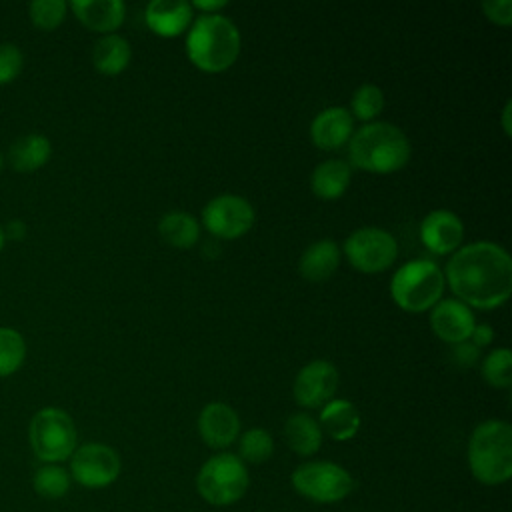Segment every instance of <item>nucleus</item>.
I'll list each match as a JSON object with an SVG mask.
<instances>
[{
	"mask_svg": "<svg viewBox=\"0 0 512 512\" xmlns=\"http://www.w3.org/2000/svg\"><path fill=\"white\" fill-rule=\"evenodd\" d=\"M444 280L466 306L498 308L512 292V258L500 244L478 240L450 256Z\"/></svg>",
	"mask_w": 512,
	"mask_h": 512,
	"instance_id": "1",
	"label": "nucleus"
},
{
	"mask_svg": "<svg viewBox=\"0 0 512 512\" xmlns=\"http://www.w3.org/2000/svg\"><path fill=\"white\" fill-rule=\"evenodd\" d=\"M410 142L406 134L390 122H368L348 140V156L360 170L390 174L410 160Z\"/></svg>",
	"mask_w": 512,
	"mask_h": 512,
	"instance_id": "2",
	"label": "nucleus"
},
{
	"mask_svg": "<svg viewBox=\"0 0 512 512\" xmlns=\"http://www.w3.org/2000/svg\"><path fill=\"white\" fill-rule=\"evenodd\" d=\"M186 54L196 68L222 72L230 68L240 54V32L236 24L222 14H202L188 26Z\"/></svg>",
	"mask_w": 512,
	"mask_h": 512,
	"instance_id": "3",
	"label": "nucleus"
},
{
	"mask_svg": "<svg viewBox=\"0 0 512 512\" xmlns=\"http://www.w3.org/2000/svg\"><path fill=\"white\" fill-rule=\"evenodd\" d=\"M472 476L488 486L504 484L512 476V426L504 420L480 422L468 440Z\"/></svg>",
	"mask_w": 512,
	"mask_h": 512,
	"instance_id": "4",
	"label": "nucleus"
},
{
	"mask_svg": "<svg viewBox=\"0 0 512 512\" xmlns=\"http://www.w3.org/2000/svg\"><path fill=\"white\" fill-rule=\"evenodd\" d=\"M444 272L432 260H410L402 264L392 280L390 294L406 312L430 310L444 292Z\"/></svg>",
	"mask_w": 512,
	"mask_h": 512,
	"instance_id": "5",
	"label": "nucleus"
},
{
	"mask_svg": "<svg viewBox=\"0 0 512 512\" xmlns=\"http://www.w3.org/2000/svg\"><path fill=\"white\" fill-rule=\"evenodd\" d=\"M28 440L38 460L46 464H58L72 456L76 450L78 434L68 412L56 406H46L32 416L28 426Z\"/></svg>",
	"mask_w": 512,
	"mask_h": 512,
	"instance_id": "6",
	"label": "nucleus"
},
{
	"mask_svg": "<svg viewBox=\"0 0 512 512\" xmlns=\"http://www.w3.org/2000/svg\"><path fill=\"white\" fill-rule=\"evenodd\" d=\"M246 464L230 452L208 458L196 474L198 494L212 506H230L238 502L248 490Z\"/></svg>",
	"mask_w": 512,
	"mask_h": 512,
	"instance_id": "7",
	"label": "nucleus"
},
{
	"mask_svg": "<svg viewBox=\"0 0 512 512\" xmlns=\"http://www.w3.org/2000/svg\"><path fill=\"white\" fill-rule=\"evenodd\" d=\"M294 490L318 504H334L354 490V478L346 468L328 460H312L300 464L292 472Z\"/></svg>",
	"mask_w": 512,
	"mask_h": 512,
	"instance_id": "8",
	"label": "nucleus"
},
{
	"mask_svg": "<svg viewBox=\"0 0 512 512\" xmlns=\"http://www.w3.org/2000/svg\"><path fill=\"white\" fill-rule=\"evenodd\" d=\"M344 254L356 270L376 274L394 264L398 256V242L384 228L364 226L346 238Z\"/></svg>",
	"mask_w": 512,
	"mask_h": 512,
	"instance_id": "9",
	"label": "nucleus"
},
{
	"mask_svg": "<svg viewBox=\"0 0 512 512\" xmlns=\"http://www.w3.org/2000/svg\"><path fill=\"white\" fill-rule=\"evenodd\" d=\"M120 474L118 452L100 442L76 446L70 456V478L84 488H106Z\"/></svg>",
	"mask_w": 512,
	"mask_h": 512,
	"instance_id": "10",
	"label": "nucleus"
},
{
	"mask_svg": "<svg viewBox=\"0 0 512 512\" xmlns=\"http://www.w3.org/2000/svg\"><path fill=\"white\" fill-rule=\"evenodd\" d=\"M204 228L224 240L246 234L254 224L252 204L236 194H220L202 208Z\"/></svg>",
	"mask_w": 512,
	"mask_h": 512,
	"instance_id": "11",
	"label": "nucleus"
},
{
	"mask_svg": "<svg viewBox=\"0 0 512 512\" xmlns=\"http://www.w3.org/2000/svg\"><path fill=\"white\" fill-rule=\"evenodd\" d=\"M338 388V370L328 360H312L294 378V398L304 408H322Z\"/></svg>",
	"mask_w": 512,
	"mask_h": 512,
	"instance_id": "12",
	"label": "nucleus"
},
{
	"mask_svg": "<svg viewBox=\"0 0 512 512\" xmlns=\"http://www.w3.org/2000/svg\"><path fill=\"white\" fill-rule=\"evenodd\" d=\"M474 314L470 306L456 298L438 300L430 312V328L434 334L450 344L466 342L474 330Z\"/></svg>",
	"mask_w": 512,
	"mask_h": 512,
	"instance_id": "13",
	"label": "nucleus"
},
{
	"mask_svg": "<svg viewBox=\"0 0 512 512\" xmlns=\"http://www.w3.org/2000/svg\"><path fill=\"white\" fill-rule=\"evenodd\" d=\"M420 240L434 254L454 252L464 240V224L450 210H432L420 222Z\"/></svg>",
	"mask_w": 512,
	"mask_h": 512,
	"instance_id": "14",
	"label": "nucleus"
},
{
	"mask_svg": "<svg viewBox=\"0 0 512 512\" xmlns=\"http://www.w3.org/2000/svg\"><path fill=\"white\" fill-rule=\"evenodd\" d=\"M198 432L210 448H226L240 434V418L232 406L210 402L198 414Z\"/></svg>",
	"mask_w": 512,
	"mask_h": 512,
	"instance_id": "15",
	"label": "nucleus"
},
{
	"mask_svg": "<svg viewBox=\"0 0 512 512\" xmlns=\"http://www.w3.org/2000/svg\"><path fill=\"white\" fill-rule=\"evenodd\" d=\"M354 120L350 110L342 106H328L320 110L310 124V138L322 150H334L346 144L352 136Z\"/></svg>",
	"mask_w": 512,
	"mask_h": 512,
	"instance_id": "16",
	"label": "nucleus"
},
{
	"mask_svg": "<svg viewBox=\"0 0 512 512\" xmlns=\"http://www.w3.org/2000/svg\"><path fill=\"white\" fill-rule=\"evenodd\" d=\"M144 18L152 32L172 38L192 24V6L186 0H152L146 6Z\"/></svg>",
	"mask_w": 512,
	"mask_h": 512,
	"instance_id": "17",
	"label": "nucleus"
},
{
	"mask_svg": "<svg viewBox=\"0 0 512 512\" xmlns=\"http://www.w3.org/2000/svg\"><path fill=\"white\" fill-rule=\"evenodd\" d=\"M70 8L86 28L106 34H112L126 14L122 0H74Z\"/></svg>",
	"mask_w": 512,
	"mask_h": 512,
	"instance_id": "18",
	"label": "nucleus"
},
{
	"mask_svg": "<svg viewBox=\"0 0 512 512\" xmlns=\"http://www.w3.org/2000/svg\"><path fill=\"white\" fill-rule=\"evenodd\" d=\"M360 412L358 408L342 398L328 400L320 410V430L326 432L332 440L344 442L356 436L360 430Z\"/></svg>",
	"mask_w": 512,
	"mask_h": 512,
	"instance_id": "19",
	"label": "nucleus"
},
{
	"mask_svg": "<svg viewBox=\"0 0 512 512\" xmlns=\"http://www.w3.org/2000/svg\"><path fill=\"white\" fill-rule=\"evenodd\" d=\"M340 264V250L334 240L322 238L312 242L298 260V272L312 282L326 280Z\"/></svg>",
	"mask_w": 512,
	"mask_h": 512,
	"instance_id": "20",
	"label": "nucleus"
},
{
	"mask_svg": "<svg viewBox=\"0 0 512 512\" xmlns=\"http://www.w3.org/2000/svg\"><path fill=\"white\" fill-rule=\"evenodd\" d=\"M52 156V144L44 134H24L10 144L8 162L18 172H34Z\"/></svg>",
	"mask_w": 512,
	"mask_h": 512,
	"instance_id": "21",
	"label": "nucleus"
},
{
	"mask_svg": "<svg viewBox=\"0 0 512 512\" xmlns=\"http://www.w3.org/2000/svg\"><path fill=\"white\" fill-rule=\"evenodd\" d=\"M350 178H352V170H350L348 162H344V160H324L312 170L310 186H312V192L318 198L334 200V198H340L346 192V188L350 184Z\"/></svg>",
	"mask_w": 512,
	"mask_h": 512,
	"instance_id": "22",
	"label": "nucleus"
},
{
	"mask_svg": "<svg viewBox=\"0 0 512 512\" xmlns=\"http://www.w3.org/2000/svg\"><path fill=\"white\" fill-rule=\"evenodd\" d=\"M132 58V50L126 38L120 34H104L92 48V64L106 76L120 74Z\"/></svg>",
	"mask_w": 512,
	"mask_h": 512,
	"instance_id": "23",
	"label": "nucleus"
},
{
	"mask_svg": "<svg viewBox=\"0 0 512 512\" xmlns=\"http://www.w3.org/2000/svg\"><path fill=\"white\" fill-rule=\"evenodd\" d=\"M284 438L298 456H312L320 450L322 430L318 420L304 412H296L284 422Z\"/></svg>",
	"mask_w": 512,
	"mask_h": 512,
	"instance_id": "24",
	"label": "nucleus"
},
{
	"mask_svg": "<svg viewBox=\"0 0 512 512\" xmlns=\"http://www.w3.org/2000/svg\"><path fill=\"white\" fill-rule=\"evenodd\" d=\"M158 232L162 240L174 248H190L200 236L198 220L188 212H166L158 222Z\"/></svg>",
	"mask_w": 512,
	"mask_h": 512,
	"instance_id": "25",
	"label": "nucleus"
},
{
	"mask_svg": "<svg viewBox=\"0 0 512 512\" xmlns=\"http://www.w3.org/2000/svg\"><path fill=\"white\" fill-rule=\"evenodd\" d=\"M32 486L34 492L42 498H62L70 490V472L58 464H44L34 472Z\"/></svg>",
	"mask_w": 512,
	"mask_h": 512,
	"instance_id": "26",
	"label": "nucleus"
},
{
	"mask_svg": "<svg viewBox=\"0 0 512 512\" xmlns=\"http://www.w3.org/2000/svg\"><path fill=\"white\" fill-rule=\"evenodd\" d=\"M26 360L24 336L8 326H0V376H10Z\"/></svg>",
	"mask_w": 512,
	"mask_h": 512,
	"instance_id": "27",
	"label": "nucleus"
},
{
	"mask_svg": "<svg viewBox=\"0 0 512 512\" xmlns=\"http://www.w3.org/2000/svg\"><path fill=\"white\" fill-rule=\"evenodd\" d=\"M240 460L250 464L266 462L274 452V440L264 428H250L240 436Z\"/></svg>",
	"mask_w": 512,
	"mask_h": 512,
	"instance_id": "28",
	"label": "nucleus"
},
{
	"mask_svg": "<svg viewBox=\"0 0 512 512\" xmlns=\"http://www.w3.org/2000/svg\"><path fill=\"white\" fill-rule=\"evenodd\" d=\"M482 376L494 388H510L512 384V354L506 346L492 350L482 360Z\"/></svg>",
	"mask_w": 512,
	"mask_h": 512,
	"instance_id": "29",
	"label": "nucleus"
},
{
	"mask_svg": "<svg viewBox=\"0 0 512 512\" xmlns=\"http://www.w3.org/2000/svg\"><path fill=\"white\" fill-rule=\"evenodd\" d=\"M352 112L360 120L376 118L384 108V92L376 84H362L356 88L350 100ZM350 112V114H352Z\"/></svg>",
	"mask_w": 512,
	"mask_h": 512,
	"instance_id": "30",
	"label": "nucleus"
},
{
	"mask_svg": "<svg viewBox=\"0 0 512 512\" xmlns=\"http://www.w3.org/2000/svg\"><path fill=\"white\" fill-rule=\"evenodd\" d=\"M68 4L64 0H34L28 6L30 20L40 30H54L62 24Z\"/></svg>",
	"mask_w": 512,
	"mask_h": 512,
	"instance_id": "31",
	"label": "nucleus"
},
{
	"mask_svg": "<svg viewBox=\"0 0 512 512\" xmlns=\"http://www.w3.org/2000/svg\"><path fill=\"white\" fill-rule=\"evenodd\" d=\"M24 68L22 50L12 42L0 44V86L14 82Z\"/></svg>",
	"mask_w": 512,
	"mask_h": 512,
	"instance_id": "32",
	"label": "nucleus"
},
{
	"mask_svg": "<svg viewBox=\"0 0 512 512\" xmlns=\"http://www.w3.org/2000/svg\"><path fill=\"white\" fill-rule=\"evenodd\" d=\"M482 10L494 24L508 26L512 22V0H486L482 2Z\"/></svg>",
	"mask_w": 512,
	"mask_h": 512,
	"instance_id": "33",
	"label": "nucleus"
},
{
	"mask_svg": "<svg viewBox=\"0 0 512 512\" xmlns=\"http://www.w3.org/2000/svg\"><path fill=\"white\" fill-rule=\"evenodd\" d=\"M454 358L464 364V366H470L476 358H478V348L472 344V342H460V344H454Z\"/></svg>",
	"mask_w": 512,
	"mask_h": 512,
	"instance_id": "34",
	"label": "nucleus"
},
{
	"mask_svg": "<svg viewBox=\"0 0 512 512\" xmlns=\"http://www.w3.org/2000/svg\"><path fill=\"white\" fill-rule=\"evenodd\" d=\"M492 336H494V330H492V326H488V324H476L474 330H472V334H470L472 344H474L476 348H482V346L490 344V342H492Z\"/></svg>",
	"mask_w": 512,
	"mask_h": 512,
	"instance_id": "35",
	"label": "nucleus"
},
{
	"mask_svg": "<svg viewBox=\"0 0 512 512\" xmlns=\"http://www.w3.org/2000/svg\"><path fill=\"white\" fill-rule=\"evenodd\" d=\"M228 2L226 0H194L190 6L204 10V14H218L220 8H224Z\"/></svg>",
	"mask_w": 512,
	"mask_h": 512,
	"instance_id": "36",
	"label": "nucleus"
},
{
	"mask_svg": "<svg viewBox=\"0 0 512 512\" xmlns=\"http://www.w3.org/2000/svg\"><path fill=\"white\" fill-rule=\"evenodd\" d=\"M26 234V224L22 220H10L4 228V236L10 240H22Z\"/></svg>",
	"mask_w": 512,
	"mask_h": 512,
	"instance_id": "37",
	"label": "nucleus"
},
{
	"mask_svg": "<svg viewBox=\"0 0 512 512\" xmlns=\"http://www.w3.org/2000/svg\"><path fill=\"white\" fill-rule=\"evenodd\" d=\"M510 110H512V100H508L504 104V110H502V128L504 132L510 136L512 134V124H510Z\"/></svg>",
	"mask_w": 512,
	"mask_h": 512,
	"instance_id": "38",
	"label": "nucleus"
},
{
	"mask_svg": "<svg viewBox=\"0 0 512 512\" xmlns=\"http://www.w3.org/2000/svg\"><path fill=\"white\" fill-rule=\"evenodd\" d=\"M4 242H6V236H4V228L0 226V252H2V248H4Z\"/></svg>",
	"mask_w": 512,
	"mask_h": 512,
	"instance_id": "39",
	"label": "nucleus"
},
{
	"mask_svg": "<svg viewBox=\"0 0 512 512\" xmlns=\"http://www.w3.org/2000/svg\"><path fill=\"white\" fill-rule=\"evenodd\" d=\"M2 164H4V160H2V152H0V170H2Z\"/></svg>",
	"mask_w": 512,
	"mask_h": 512,
	"instance_id": "40",
	"label": "nucleus"
}]
</instances>
